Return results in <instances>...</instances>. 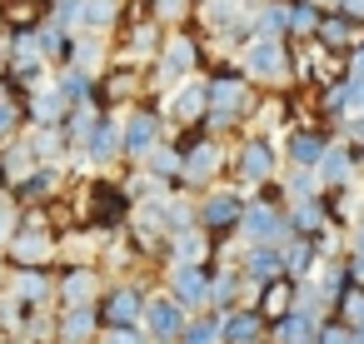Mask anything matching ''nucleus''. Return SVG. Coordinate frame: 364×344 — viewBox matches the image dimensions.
I'll list each match as a JSON object with an SVG mask.
<instances>
[{
    "mask_svg": "<svg viewBox=\"0 0 364 344\" xmlns=\"http://www.w3.org/2000/svg\"><path fill=\"white\" fill-rule=\"evenodd\" d=\"M95 339H100L95 304L90 309H60L55 314V344H95Z\"/></svg>",
    "mask_w": 364,
    "mask_h": 344,
    "instance_id": "6ab92c4d",
    "label": "nucleus"
},
{
    "mask_svg": "<svg viewBox=\"0 0 364 344\" xmlns=\"http://www.w3.org/2000/svg\"><path fill=\"white\" fill-rule=\"evenodd\" d=\"M125 100H135V75L130 70H110L95 85V105H125Z\"/></svg>",
    "mask_w": 364,
    "mask_h": 344,
    "instance_id": "a878e982",
    "label": "nucleus"
},
{
    "mask_svg": "<svg viewBox=\"0 0 364 344\" xmlns=\"http://www.w3.org/2000/svg\"><path fill=\"white\" fill-rule=\"evenodd\" d=\"M60 240L50 235V220H41V210H31V220H21V230L6 240V259L11 269H50Z\"/></svg>",
    "mask_w": 364,
    "mask_h": 344,
    "instance_id": "f257e3e1",
    "label": "nucleus"
},
{
    "mask_svg": "<svg viewBox=\"0 0 364 344\" xmlns=\"http://www.w3.org/2000/svg\"><path fill=\"white\" fill-rule=\"evenodd\" d=\"M314 26H319V11L309 0H289V36H314Z\"/></svg>",
    "mask_w": 364,
    "mask_h": 344,
    "instance_id": "473e14b6",
    "label": "nucleus"
},
{
    "mask_svg": "<svg viewBox=\"0 0 364 344\" xmlns=\"http://www.w3.org/2000/svg\"><path fill=\"white\" fill-rule=\"evenodd\" d=\"M55 190H60V165H36V170H31V175H26L16 190H11V195H16L21 205H31V200L55 195Z\"/></svg>",
    "mask_w": 364,
    "mask_h": 344,
    "instance_id": "b1692460",
    "label": "nucleus"
},
{
    "mask_svg": "<svg viewBox=\"0 0 364 344\" xmlns=\"http://www.w3.org/2000/svg\"><path fill=\"white\" fill-rule=\"evenodd\" d=\"M100 289H105V274L95 264H70V269L55 274V294H60L65 309H90L100 299Z\"/></svg>",
    "mask_w": 364,
    "mask_h": 344,
    "instance_id": "9b49d317",
    "label": "nucleus"
},
{
    "mask_svg": "<svg viewBox=\"0 0 364 344\" xmlns=\"http://www.w3.org/2000/svg\"><path fill=\"white\" fill-rule=\"evenodd\" d=\"M250 284H269V279H284V264H279V244H250L235 264Z\"/></svg>",
    "mask_w": 364,
    "mask_h": 344,
    "instance_id": "f3484780",
    "label": "nucleus"
},
{
    "mask_svg": "<svg viewBox=\"0 0 364 344\" xmlns=\"http://www.w3.org/2000/svg\"><path fill=\"white\" fill-rule=\"evenodd\" d=\"M175 145H180V190H200L225 170V150L210 135H185Z\"/></svg>",
    "mask_w": 364,
    "mask_h": 344,
    "instance_id": "7ed1b4c3",
    "label": "nucleus"
},
{
    "mask_svg": "<svg viewBox=\"0 0 364 344\" xmlns=\"http://www.w3.org/2000/svg\"><path fill=\"white\" fill-rule=\"evenodd\" d=\"M165 140V120H160V105H135L120 125V155L125 160H145L155 145Z\"/></svg>",
    "mask_w": 364,
    "mask_h": 344,
    "instance_id": "39448f33",
    "label": "nucleus"
},
{
    "mask_svg": "<svg viewBox=\"0 0 364 344\" xmlns=\"http://www.w3.org/2000/svg\"><path fill=\"white\" fill-rule=\"evenodd\" d=\"M314 41H319V45H329V50H344V45L354 41V26H349L344 16H319V26H314Z\"/></svg>",
    "mask_w": 364,
    "mask_h": 344,
    "instance_id": "cd10ccee",
    "label": "nucleus"
},
{
    "mask_svg": "<svg viewBox=\"0 0 364 344\" xmlns=\"http://www.w3.org/2000/svg\"><path fill=\"white\" fill-rule=\"evenodd\" d=\"M314 180H319L324 195H329V190H354V180H359V155H354V145L329 140L324 155H319V165H314Z\"/></svg>",
    "mask_w": 364,
    "mask_h": 344,
    "instance_id": "1a4fd4ad",
    "label": "nucleus"
},
{
    "mask_svg": "<svg viewBox=\"0 0 364 344\" xmlns=\"http://www.w3.org/2000/svg\"><path fill=\"white\" fill-rule=\"evenodd\" d=\"M150 6H155V11L170 21V16H180V11H185V0H150Z\"/></svg>",
    "mask_w": 364,
    "mask_h": 344,
    "instance_id": "4c0bfd02",
    "label": "nucleus"
},
{
    "mask_svg": "<svg viewBox=\"0 0 364 344\" xmlns=\"http://www.w3.org/2000/svg\"><path fill=\"white\" fill-rule=\"evenodd\" d=\"M240 215H245V195L240 190H210L195 205V230H205L210 240H225V235L240 230Z\"/></svg>",
    "mask_w": 364,
    "mask_h": 344,
    "instance_id": "20e7f679",
    "label": "nucleus"
},
{
    "mask_svg": "<svg viewBox=\"0 0 364 344\" xmlns=\"http://www.w3.org/2000/svg\"><path fill=\"white\" fill-rule=\"evenodd\" d=\"M314 329H319V319L289 309L284 319H274V324L264 329V344H314Z\"/></svg>",
    "mask_w": 364,
    "mask_h": 344,
    "instance_id": "4be33fe9",
    "label": "nucleus"
},
{
    "mask_svg": "<svg viewBox=\"0 0 364 344\" xmlns=\"http://www.w3.org/2000/svg\"><path fill=\"white\" fill-rule=\"evenodd\" d=\"M284 205H299V200H319L324 190H319V180H314V170H294V175H284Z\"/></svg>",
    "mask_w": 364,
    "mask_h": 344,
    "instance_id": "c756f323",
    "label": "nucleus"
},
{
    "mask_svg": "<svg viewBox=\"0 0 364 344\" xmlns=\"http://www.w3.org/2000/svg\"><path fill=\"white\" fill-rule=\"evenodd\" d=\"M240 75H245V80H269V85H279V80L289 75L284 45H279V41H255V36H250V50H245Z\"/></svg>",
    "mask_w": 364,
    "mask_h": 344,
    "instance_id": "ddd939ff",
    "label": "nucleus"
},
{
    "mask_svg": "<svg viewBox=\"0 0 364 344\" xmlns=\"http://www.w3.org/2000/svg\"><path fill=\"white\" fill-rule=\"evenodd\" d=\"M41 11H46V0H6V6H0V21H6L11 36H31L41 26Z\"/></svg>",
    "mask_w": 364,
    "mask_h": 344,
    "instance_id": "393cba45",
    "label": "nucleus"
},
{
    "mask_svg": "<svg viewBox=\"0 0 364 344\" xmlns=\"http://www.w3.org/2000/svg\"><path fill=\"white\" fill-rule=\"evenodd\" d=\"M205 289H210V264H170L165 294H170L185 314H200V309H205Z\"/></svg>",
    "mask_w": 364,
    "mask_h": 344,
    "instance_id": "f8f14e48",
    "label": "nucleus"
},
{
    "mask_svg": "<svg viewBox=\"0 0 364 344\" xmlns=\"http://www.w3.org/2000/svg\"><path fill=\"white\" fill-rule=\"evenodd\" d=\"M195 36H175L170 45H165V55H160V80H180V75H190L195 70Z\"/></svg>",
    "mask_w": 364,
    "mask_h": 344,
    "instance_id": "5701e85b",
    "label": "nucleus"
},
{
    "mask_svg": "<svg viewBox=\"0 0 364 344\" xmlns=\"http://www.w3.org/2000/svg\"><path fill=\"white\" fill-rule=\"evenodd\" d=\"M6 294H11L21 309H46L50 294H55V274H50V269H11Z\"/></svg>",
    "mask_w": 364,
    "mask_h": 344,
    "instance_id": "4468645a",
    "label": "nucleus"
},
{
    "mask_svg": "<svg viewBox=\"0 0 364 344\" xmlns=\"http://www.w3.org/2000/svg\"><path fill=\"white\" fill-rule=\"evenodd\" d=\"M264 324H274V319H284L289 309H294V279H269V284H259L255 289V304H250Z\"/></svg>",
    "mask_w": 364,
    "mask_h": 344,
    "instance_id": "aec40b11",
    "label": "nucleus"
},
{
    "mask_svg": "<svg viewBox=\"0 0 364 344\" xmlns=\"http://www.w3.org/2000/svg\"><path fill=\"white\" fill-rule=\"evenodd\" d=\"M329 319H339V324H349V329H364V284H354V289L334 304Z\"/></svg>",
    "mask_w": 364,
    "mask_h": 344,
    "instance_id": "7c9ffc66",
    "label": "nucleus"
},
{
    "mask_svg": "<svg viewBox=\"0 0 364 344\" xmlns=\"http://www.w3.org/2000/svg\"><path fill=\"white\" fill-rule=\"evenodd\" d=\"M115 16H120V0H80V21L95 26V31L115 26Z\"/></svg>",
    "mask_w": 364,
    "mask_h": 344,
    "instance_id": "2f4dec72",
    "label": "nucleus"
},
{
    "mask_svg": "<svg viewBox=\"0 0 364 344\" xmlns=\"http://www.w3.org/2000/svg\"><path fill=\"white\" fill-rule=\"evenodd\" d=\"M240 235L250 244H284V240H294L289 235V220H284V205H269V200H245Z\"/></svg>",
    "mask_w": 364,
    "mask_h": 344,
    "instance_id": "423d86ee",
    "label": "nucleus"
},
{
    "mask_svg": "<svg viewBox=\"0 0 364 344\" xmlns=\"http://www.w3.org/2000/svg\"><path fill=\"white\" fill-rule=\"evenodd\" d=\"M349 80H364V45H354L349 55Z\"/></svg>",
    "mask_w": 364,
    "mask_h": 344,
    "instance_id": "e433bc0d",
    "label": "nucleus"
},
{
    "mask_svg": "<svg viewBox=\"0 0 364 344\" xmlns=\"http://www.w3.org/2000/svg\"><path fill=\"white\" fill-rule=\"evenodd\" d=\"M175 344H220V314H210V309H200V314H190Z\"/></svg>",
    "mask_w": 364,
    "mask_h": 344,
    "instance_id": "bb28decb",
    "label": "nucleus"
},
{
    "mask_svg": "<svg viewBox=\"0 0 364 344\" xmlns=\"http://www.w3.org/2000/svg\"><path fill=\"white\" fill-rule=\"evenodd\" d=\"M324 145H329V135H324V130H314V125H299V130H289V140H284V150H289V165H294V170H314V165H319V155H324Z\"/></svg>",
    "mask_w": 364,
    "mask_h": 344,
    "instance_id": "412c9836",
    "label": "nucleus"
},
{
    "mask_svg": "<svg viewBox=\"0 0 364 344\" xmlns=\"http://www.w3.org/2000/svg\"><path fill=\"white\" fill-rule=\"evenodd\" d=\"M210 249H215V240L205 230H195V225L165 235V259L170 264H210Z\"/></svg>",
    "mask_w": 364,
    "mask_h": 344,
    "instance_id": "2eb2a0df",
    "label": "nucleus"
},
{
    "mask_svg": "<svg viewBox=\"0 0 364 344\" xmlns=\"http://www.w3.org/2000/svg\"><path fill=\"white\" fill-rule=\"evenodd\" d=\"M16 130H21V105L0 95V145H6V140H16Z\"/></svg>",
    "mask_w": 364,
    "mask_h": 344,
    "instance_id": "72a5a7b5",
    "label": "nucleus"
},
{
    "mask_svg": "<svg viewBox=\"0 0 364 344\" xmlns=\"http://www.w3.org/2000/svg\"><path fill=\"white\" fill-rule=\"evenodd\" d=\"M170 115H175V120H185V125H190V120H200V115H205V85H180V90H175V100H170Z\"/></svg>",
    "mask_w": 364,
    "mask_h": 344,
    "instance_id": "c85d7f7f",
    "label": "nucleus"
},
{
    "mask_svg": "<svg viewBox=\"0 0 364 344\" xmlns=\"http://www.w3.org/2000/svg\"><path fill=\"white\" fill-rule=\"evenodd\" d=\"M100 344H150V339H145V329L135 324V329H105Z\"/></svg>",
    "mask_w": 364,
    "mask_h": 344,
    "instance_id": "c9c22d12",
    "label": "nucleus"
},
{
    "mask_svg": "<svg viewBox=\"0 0 364 344\" xmlns=\"http://www.w3.org/2000/svg\"><path fill=\"white\" fill-rule=\"evenodd\" d=\"M264 319L255 314V309H230V314H220V344H264Z\"/></svg>",
    "mask_w": 364,
    "mask_h": 344,
    "instance_id": "a211bd4d",
    "label": "nucleus"
},
{
    "mask_svg": "<svg viewBox=\"0 0 364 344\" xmlns=\"http://www.w3.org/2000/svg\"><path fill=\"white\" fill-rule=\"evenodd\" d=\"M145 284H130V279H115V284H105L100 289V299H95V319H100V329H135L140 324V309H145Z\"/></svg>",
    "mask_w": 364,
    "mask_h": 344,
    "instance_id": "f03ea898",
    "label": "nucleus"
},
{
    "mask_svg": "<svg viewBox=\"0 0 364 344\" xmlns=\"http://www.w3.org/2000/svg\"><path fill=\"white\" fill-rule=\"evenodd\" d=\"M85 165H110V160H120V125L110 120V115H100L95 120V130L85 135V145L75 150Z\"/></svg>",
    "mask_w": 364,
    "mask_h": 344,
    "instance_id": "dca6fc26",
    "label": "nucleus"
},
{
    "mask_svg": "<svg viewBox=\"0 0 364 344\" xmlns=\"http://www.w3.org/2000/svg\"><path fill=\"white\" fill-rule=\"evenodd\" d=\"M21 230V210L16 205H0V249H6V240Z\"/></svg>",
    "mask_w": 364,
    "mask_h": 344,
    "instance_id": "f704fd0d",
    "label": "nucleus"
},
{
    "mask_svg": "<svg viewBox=\"0 0 364 344\" xmlns=\"http://www.w3.org/2000/svg\"><path fill=\"white\" fill-rule=\"evenodd\" d=\"M135 200L125 185H110V180H90V225L95 230H120L130 220Z\"/></svg>",
    "mask_w": 364,
    "mask_h": 344,
    "instance_id": "9d476101",
    "label": "nucleus"
},
{
    "mask_svg": "<svg viewBox=\"0 0 364 344\" xmlns=\"http://www.w3.org/2000/svg\"><path fill=\"white\" fill-rule=\"evenodd\" d=\"M274 170H279V150H274L264 135H245V140H240V160H235L240 185H250V195H255L259 185L274 180Z\"/></svg>",
    "mask_w": 364,
    "mask_h": 344,
    "instance_id": "0eeeda50",
    "label": "nucleus"
},
{
    "mask_svg": "<svg viewBox=\"0 0 364 344\" xmlns=\"http://www.w3.org/2000/svg\"><path fill=\"white\" fill-rule=\"evenodd\" d=\"M349 344H364V329H354V339H349Z\"/></svg>",
    "mask_w": 364,
    "mask_h": 344,
    "instance_id": "58836bf2",
    "label": "nucleus"
},
{
    "mask_svg": "<svg viewBox=\"0 0 364 344\" xmlns=\"http://www.w3.org/2000/svg\"><path fill=\"white\" fill-rule=\"evenodd\" d=\"M185 309L160 289V294H145V309H140V329H145V339L150 344H175L180 339V329H185Z\"/></svg>",
    "mask_w": 364,
    "mask_h": 344,
    "instance_id": "6e6552de",
    "label": "nucleus"
}]
</instances>
